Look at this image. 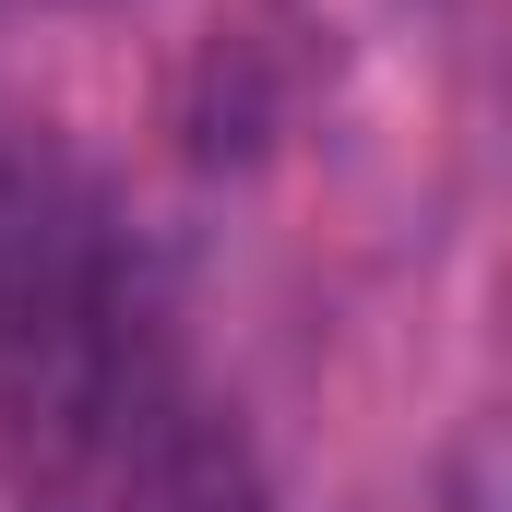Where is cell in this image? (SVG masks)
I'll use <instances>...</instances> for the list:
<instances>
[{
  "mask_svg": "<svg viewBox=\"0 0 512 512\" xmlns=\"http://www.w3.org/2000/svg\"><path fill=\"white\" fill-rule=\"evenodd\" d=\"M131 310L96 215L48 179H0V477L24 512H72L120 465Z\"/></svg>",
  "mask_w": 512,
  "mask_h": 512,
  "instance_id": "6da1fadb",
  "label": "cell"
},
{
  "mask_svg": "<svg viewBox=\"0 0 512 512\" xmlns=\"http://www.w3.org/2000/svg\"><path fill=\"white\" fill-rule=\"evenodd\" d=\"M120 512H262V465L215 405H155L131 429V489Z\"/></svg>",
  "mask_w": 512,
  "mask_h": 512,
  "instance_id": "7a4b0ae2",
  "label": "cell"
}]
</instances>
